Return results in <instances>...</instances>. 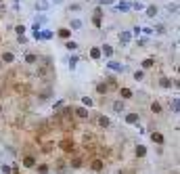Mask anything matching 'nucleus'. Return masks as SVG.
Masks as SVG:
<instances>
[{"label": "nucleus", "mask_w": 180, "mask_h": 174, "mask_svg": "<svg viewBox=\"0 0 180 174\" xmlns=\"http://www.w3.org/2000/svg\"><path fill=\"white\" fill-rule=\"evenodd\" d=\"M34 8H36V11H40V13H44V11H48V8H50V2H48V0H36Z\"/></svg>", "instance_id": "1"}, {"label": "nucleus", "mask_w": 180, "mask_h": 174, "mask_svg": "<svg viewBox=\"0 0 180 174\" xmlns=\"http://www.w3.org/2000/svg\"><path fill=\"white\" fill-rule=\"evenodd\" d=\"M107 67L113 69V71H122V74L126 71V65H122V63H118V61H107Z\"/></svg>", "instance_id": "2"}, {"label": "nucleus", "mask_w": 180, "mask_h": 174, "mask_svg": "<svg viewBox=\"0 0 180 174\" xmlns=\"http://www.w3.org/2000/svg\"><path fill=\"white\" fill-rule=\"evenodd\" d=\"M103 55L111 61V57H113V46H111V44H103V46H101V57Z\"/></svg>", "instance_id": "3"}, {"label": "nucleus", "mask_w": 180, "mask_h": 174, "mask_svg": "<svg viewBox=\"0 0 180 174\" xmlns=\"http://www.w3.org/2000/svg\"><path fill=\"white\" fill-rule=\"evenodd\" d=\"M126 122H128V124H136V126H138L140 115H138V113H128V115H126Z\"/></svg>", "instance_id": "4"}, {"label": "nucleus", "mask_w": 180, "mask_h": 174, "mask_svg": "<svg viewBox=\"0 0 180 174\" xmlns=\"http://www.w3.org/2000/svg\"><path fill=\"white\" fill-rule=\"evenodd\" d=\"M0 59H2V63H13V61H15V55L11 53V50H4Z\"/></svg>", "instance_id": "5"}, {"label": "nucleus", "mask_w": 180, "mask_h": 174, "mask_svg": "<svg viewBox=\"0 0 180 174\" xmlns=\"http://www.w3.org/2000/svg\"><path fill=\"white\" fill-rule=\"evenodd\" d=\"M145 13H147V17L149 19H155V15H157V7H145Z\"/></svg>", "instance_id": "6"}, {"label": "nucleus", "mask_w": 180, "mask_h": 174, "mask_svg": "<svg viewBox=\"0 0 180 174\" xmlns=\"http://www.w3.org/2000/svg\"><path fill=\"white\" fill-rule=\"evenodd\" d=\"M82 25H84L82 19H71V21H69V28H67V29H82Z\"/></svg>", "instance_id": "7"}, {"label": "nucleus", "mask_w": 180, "mask_h": 174, "mask_svg": "<svg viewBox=\"0 0 180 174\" xmlns=\"http://www.w3.org/2000/svg\"><path fill=\"white\" fill-rule=\"evenodd\" d=\"M130 40H132V34H130V32H122V34H119V42H122V44H128Z\"/></svg>", "instance_id": "8"}, {"label": "nucleus", "mask_w": 180, "mask_h": 174, "mask_svg": "<svg viewBox=\"0 0 180 174\" xmlns=\"http://www.w3.org/2000/svg\"><path fill=\"white\" fill-rule=\"evenodd\" d=\"M73 113H76L78 118H88V111H86V109H84V107H76V109H73Z\"/></svg>", "instance_id": "9"}, {"label": "nucleus", "mask_w": 180, "mask_h": 174, "mask_svg": "<svg viewBox=\"0 0 180 174\" xmlns=\"http://www.w3.org/2000/svg\"><path fill=\"white\" fill-rule=\"evenodd\" d=\"M153 34H157V36L166 34V25H163V23H157V25L153 28Z\"/></svg>", "instance_id": "10"}, {"label": "nucleus", "mask_w": 180, "mask_h": 174, "mask_svg": "<svg viewBox=\"0 0 180 174\" xmlns=\"http://www.w3.org/2000/svg\"><path fill=\"white\" fill-rule=\"evenodd\" d=\"M124 109H126V103H124V101H115V103H113V111H124Z\"/></svg>", "instance_id": "11"}, {"label": "nucleus", "mask_w": 180, "mask_h": 174, "mask_svg": "<svg viewBox=\"0 0 180 174\" xmlns=\"http://www.w3.org/2000/svg\"><path fill=\"white\" fill-rule=\"evenodd\" d=\"M52 32H50V29H40V38L42 40H50V38H52Z\"/></svg>", "instance_id": "12"}, {"label": "nucleus", "mask_w": 180, "mask_h": 174, "mask_svg": "<svg viewBox=\"0 0 180 174\" xmlns=\"http://www.w3.org/2000/svg\"><path fill=\"white\" fill-rule=\"evenodd\" d=\"M103 160H94L92 161V170H94V172H101V170H103Z\"/></svg>", "instance_id": "13"}, {"label": "nucleus", "mask_w": 180, "mask_h": 174, "mask_svg": "<svg viewBox=\"0 0 180 174\" xmlns=\"http://www.w3.org/2000/svg\"><path fill=\"white\" fill-rule=\"evenodd\" d=\"M57 34L61 36V38H65V40H67V38H69V36H71V29H67V28H61V29H59V32H57Z\"/></svg>", "instance_id": "14"}, {"label": "nucleus", "mask_w": 180, "mask_h": 174, "mask_svg": "<svg viewBox=\"0 0 180 174\" xmlns=\"http://www.w3.org/2000/svg\"><path fill=\"white\" fill-rule=\"evenodd\" d=\"M151 141H153V143H159V145H161V143H163V136H161L159 132H151Z\"/></svg>", "instance_id": "15"}, {"label": "nucleus", "mask_w": 180, "mask_h": 174, "mask_svg": "<svg viewBox=\"0 0 180 174\" xmlns=\"http://www.w3.org/2000/svg\"><path fill=\"white\" fill-rule=\"evenodd\" d=\"M115 11H130V2H119V4H115Z\"/></svg>", "instance_id": "16"}, {"label": "nucleus", "mask_w": 180, "mask_h": 174, "mask_svg": "<svg viewBox=\"0 0 180 174\" xmlns=\"http://www.w3.org/2000/svg\"><path fill=\"white\" fill-rule=\"evenodd\" d=\"M65 49H67V50H78V42L67 40V42H65Z\"/></svg>", "instance_id": "17"}, {"label": "nucleus", "mask_w": 180, "mask_h": 174, "mask_svg": "<svg viewBox=\"0 0 180 174\" xmlns=\"http://www.w3.org/2000/svg\"><path fill=\"white\" fill-rule=\"evenodd\" d=\"M82 105H84V109H86V107H92V105H94V101H92L90 97H82Z\"/></svg>", "instance_id": "18"}, {"label": "nucleus", "mask_w": 180, "mask_h": 174, "mask_svg": "<svg viewBox=\"0 0 180 174\" xmlns=\"http://www.w3.org/2000/svg\"><path fill=\"white\" fill-rule=\"evenodd\" d=\"M170 107H172L174 113H178V97H174L172 101H170Z\"/></svg>", "instance_id": "19"}, {"label": "nucleus", "mask_w": 180, "mask_h": 174, "mask_svg": "<svg viewBox=\"0 0 180 174\" xmlns=\"http://www.w3.org/2000/svg\"><path fill=\"white\" fill-rule=\"evenodd\" d=\"M90 57H92V59H101V49H97V46L90 49Z\"/></svg>", "instance_id": "20"}, {"label": "nucleus", "mask_w": 180, "mask_h": 174, "mask_svg": "<svg viewBox=\"0 0 180 174\" xmlns=\"http://www.w3.org/2000/svg\"><path fill=\"white\" fill-rule=\"evenodd\" d=\"M153 63H155V59H151V57H149V59H145V61H142V69H149V67H153Z\"/></svg>", "instance_id": "21"}, {"label": "nucleus", "mask_w": 180, "mask_h": 174, "mask_svg": "<svg viewBox=\"0 0 180 174\" xmlns=\"http://www.w3.org/2000/svg\"><path fill=\"white\" fill-rule=\"evenodd\" d=\"M151 111L153 113H161V105L157 103V101H153V103H151Z\"/></svg>", "instance_id": "22"}, {"label": "nucleus", "mask_w": 180, "mask_h": 174, "mask_svg": "<svg viewBox=\"0 0 180 174\" xmlns=\"http://www.w3.org/2000/svg\"><path fill=\"white\" fill-rule=\"evenodd\" d=\"M36 61H38V57H36V55H34V53H29V55H28V57H25V63H29V65H34V63H36Z\"/></svg>", "instance_id": "23"}, {"label": "nucleus", "mask_w": 180, "mask_h": 174, "mask_svg": "<svg viewBox=\"0 0 180 174\" xmlns=\"http://www.w3.org/2000/svg\"><path fill=\"white\" fill-rule=\"evenodd\" d=\"M130 8H134V11H145V4H142V2H132Z\"/></svg>", "instance_id": "24"}, {"label": "nucleus", "mask_w": 180, "mask_h": 174, "mask_svg": "<svg viewBox=\"0 0 180 174\" xmlns=\"http://www.w3.org/2000/svg\"><path fill=\"white\" fill-rule=\"evenodd\" d=\"M36 170H38L40 174H48V166H46V164H40V166H36Z\"/></svg>", "instance_id": "25"}, {"label": "nucleus", "mask_w": 180, "mask_h": 174, "mask_svg": "<svg viewBox=\"0 0 180 174\" xmlns=\"http://www.w3.org/2000/svg\"><path fill=\"white\" fill-rule=\"evenodd\" d=\"M145 153H147V147H145V145H138V147H136V155H138V157H142Z\"/></svg>", "instance_id": "26"}, {"label": "nucleus", "mask_w": 180, "mask_h": 174, "mask_svg": "<svg viewBox=\"0 0 180 174\" xmlns=\"http://www.w3.org/2000/svg\"><path fill=\"white\" fill-rule=\"evenodd\" d=\"M23 164H25L28 168H34V166H36V160H34V157H25V160H23Z\"/></svg>", "instance_id": "27"}, {"label": "nucleus", "mask_w": 180, "mask_h": 174, "mask_svg": "<svg viewBox=\"0 0 180 174\" xmlns=\"http://www.w3.org/2000/svg\"><path fill=\"white\" fill-rule=\"evenodd\" d=\"M142 78H145V71H142V69L134 71V80H136V82H140V80H142Z\"/></svg>", "instance_id": "28"}, {"label": "nucleus", "mask_w": 180, "mask_h": 174, "mask_svg": "<svg viewBox=\"0 0 180 174\" xmlns=\"http://www.w3.org/2000/svg\"><path fill=\"white\" fill-rule=\"evenodd\" d=\"M98 124L101 126H109V118H107V115H98Z\"/></svg>", "instance_id": "29"}, {"label": "nucleus", "mask_w": 180, "mask_h": 174, "mask_svg": "<svg viewBox=\"0 0 180 174\" xmlns=\"http://www.w3.org/2000/svg\"><path fill=\"white\" fill-rule=\"evenodd\" d=\"M159 84L163 86V88H170V86H172V82H170L168 78H161V80H159Z\"/></svg>", "instance_id": "30"}, {"label": "nucleus", "mask_w": 180, "mask_h": 174, "mask_svg": "<svg viewBox=\"0 0 180 174\" xmlns=\"http://www.w3.org/2000/svg\"><path fill=\"white\" fill-rule=\"evenodd\" d=\"M71 11H73V13H80V11H82V4H71L69 7V13Z\"/></svg>", "instance_id": "31"}, {"label": "nucleus", "mask_w": 180, "mask_h": 174, "mask_svg": "<svg viewBox=\"0 0 180 174\" xmlns=\"http://www.w3.org/2000/svg\"><path fill=\"white\" fill-rule=\"evenodd\" d=\"M76 65H78V57H71L69 59V69H76Z\"/></svg>", "instance_id": "32"}, {"label": "nucleus", "mask_w": 180, "mask_h": 174, "mask_svg": "<svg viewBox=\"0 0 180 174\" xmlns=\"http://www.w3.org/2000/svg\"><path fill=\"white\" fill-rule=\"evenodd\" d=\"M130 34H132V36H140V34H142V28H140V25H136V28L132 29Z\"/></svg>", "instance_id": "33"}, {"label": "nucleus", "mask_w": 180, "mask_h": 174, "mask_svg": "<svg viewBox=\"0 0 180 174\" xmlns=\"http://www.w3.org/2000/svg\"><path fill=\"white\" fill-rule=\"evenodd\" d=\"M122 97H124V99H130V97H132V90L124 88V90H122Z\"/></svg>", "instance_id": "34"}, {"label": "nucleus", "mask_w": 180, "mask_h": 174, "mask_svg": "<svg viewBox=\"0 0 180 174\" xmlns=\"http://www.w3.org/2000/svg\"><path fill=\"white\" fill-rule=\"evenodd\" d=\"M168 11H170V13H178V7H176V4H168Z\"/></svg>", "instance_id": "35"}, {"label": "nucleus", "mask_w": 180, "mask_h": 174, "mask_svg": "<svg viewBox=\"0 0 180 174\" xmlns=\"http://www.w3.org/2000/svg\"><path fill=\"white\" fill-rule=\"evenodd\" d=\"M97 90L101 92V95H105V92H107V86H105V84H98V86H97Z\"/></svg>", "instance_id": "36"}, {"label": "nucleus", "mask_w": 180, "mask_h": 174, "mask_svg": "<svg viewBox=\"0 0 180 174\" xmlns=\"http://www.w3.org/2000/svg\"><path fill=\"white\" fill-rule=\"evenodd\" d=\"M15 32H17V36H23V34H25V28H23V25H17Z\"/></svg>", "instance_id": "37"}, {"label": "nucleus", "mask_w": 180, "mask_h": 174, "mask_svg": "<svg viewBox=\"0 0 180 174\" xmlns=\"http://www.w3.org/2000/svg\"><path fill=\"white\" fill-rule=\"evenodd\" d=\"M0 170H2V174H11V166H7V164L0 166Z\"/></svg>", "instance_id": "38"}, {"label": "nucleus", "mask_w": 180, "mask_h": 174, "mask_svg": "<svg viewBox=\"0 0 180 174\" xmlns=\"http://www.w3.org/2000/svg\"><path fill=\"white\" fill-rule=\"evenodd\" d=\"M92 23H94L97 28H101V17H98V15H94V19H92Z\"/></svg>", "instance_id": "39"}, {"label": "nucleus", "mask_w": 180, "mask_h": 174, "mask_svg": "<svg viewBox=\"0 0 180 174\" xmlns=\"http://www.w3.org/2000/svg\"><path fill=\"white\" fill-rule=\"evenodd\" d=\"M48 2H50V4H55V7H61L65 0H48Z\"/></svg>", "instance_id": "40"}, {"label": "nucleus", "mask_w": 180, "mask_h": 174, "mask_svg": "<svg viewBox=\"0 0 180 174\" xmlns=\"http://www.w3.org/2000/svg\"><path fill=\"white\" fill-rule=\"evenodd\" d=\"M142 34H147V36H153V28H142Z\"/></svg>", "instance_id": "41"}, {"label": "nucleus", "mask_w": 180, "mask_h": 174, "mask_svg": "<svg viewBox=\"0 0 180 174\" xmlns=\"http://www.w3.org/2000/svg\"><path fill=\"white\" fill-rule=\"evenodd\" d=\"M80 164H82L80 160H73V161H71V166H73V168H80Z\"/></svg>", "instance_id": "42"}, {"label": "nucleus", "mask_w": 180, "mask_h": 174, "mask_svg": "<svg viewBox=\"0 0 180 174\" xmlns=\"http://www.w3.org/2000/svg\"><path fill=\"white\" fill-rule=\"evenodd\" d=\"M98 4H113V0H98Z\"/></svg>", "instance_id": "43"}, {"label": "nucleus", "mask_w": 180, "mask_h": 174, "mask_svg": "<svg viewBox=\"0 0 180 174\" xmlns=\"http://www.w3.org/2000/svg\"><path fill=\"white\" fill-rule=\"evenodd\" d=\"M0 113H2V103H0Z\"/></svg>", "instance_id": "44"}]
</instances>
